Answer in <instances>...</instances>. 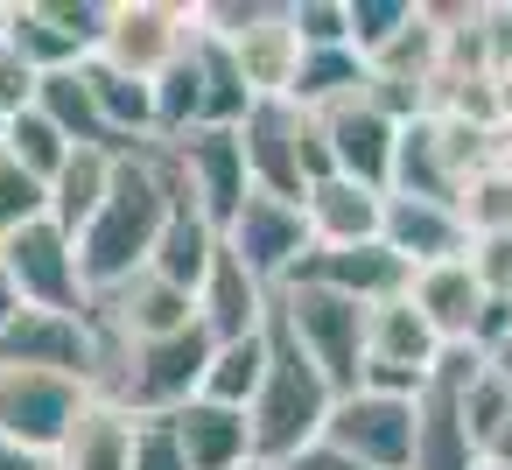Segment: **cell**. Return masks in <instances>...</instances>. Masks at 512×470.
<instances>
[{"instance_id":"52a82bcc","label":"cell","mask_w":512,"mask_h":470,"mask_svg":"<svg viewBox=\"0 0 512 470\" xmlns=\"http://www.w3.org/2000/svg\"><path fill=\"white\" fill-rule=\"evenodd\" d=\"M99 36H106V0H8V50L29 57L43 78L92 64Z\"/></svg>"},{"instance_id":"f35d334b","label":"cell","mask_w":512,"mask_h":470,"mask_svg":"<svg viewBox=\"0 0 512 470\" xmlns=\"http://www.w3.org/2000/svg\"><path fill=\"white\" fill-rule=\"evenodd\" d=\"M463 260H470V274H477V288H484V295H512V232L470 239V246H463Z\"/></svg>"},{"instance_id":"b9f144b4","label":"cell","mask_w":512,"mask_h":470,"mask_svg":"<svg viewBox=\"0 0 512 470\" xmlns=\"http://www.w3.org/2000/svg\"><path fill=\"white\" fill-rule=\"evenodd\" d=\"M288 470H365V463H351V456H337V449H323V442H316V449H302Z\"/></svg>"},{"instance_id":"277c9868","label":"cell","mask_w":512,"mask_h":470,"mask_svg":"<svg viewBox=\"0 0 512 470\" xmlns=\"http://www.w3.org/2000/svg\"><path fill=\"white\" fill-rule=\"evenodd\" d=\"M239 148H246V183L260 197H281V204H302V190L316 176H330L316 120L302 106H288V99H260L239 120Z\"/></svg>"},{"instance_id":"d4e9b609","label":"cell","mask_w":512,"mask_h":470,"mask_svg":"<svg viewBox=\"0 0 512 470\" xmlns=\"http://www.w3.org/2000/svg\"><path fill=\"white\" fill-rule=\"evenodd\" d=\"M113 155L120 148H71V162L50 176V225L57 232H85L92 211L106 204V183H113Z\"/></svg>"},{"instance_id":"4316f807","label":"cell","mask_w":512,"mask_h":470,"mask_svg":"<svg viewBox=\"0 0 512 470\" xmlns=\"http://www.w3.org/2000/svg\"><path fill=\"white\" fill-rule=\"evenodd\" d=\"M85 85L99 99V120L113 134V148H134V141H155V85L127 78V71H106L99 57L85 64Z\"/></svg>"},{"instance_id":"f546056e","label":"cell","mask_w":512,"mask_h":470,"mask_svg":"<svg viewBox=\"0 0 512 470\" xmlns=\"http://www.w3.org/2000/svg\"><path fill=\"white\" fill-rule=\"evenodd\" d=\"M190 127H204V64H197V43H190V57H176L155 78V141H183Z\"/></svg>"},{"instance_id":"ac0fdd59","label":"cell","mask_w":512,"mask_h":470,"mask_svg":"<svg viewBox=\"0 0 512 470\" xmlns=\"http://www.w3.org/2000/svg\"><path fill=\"white\" fill-rule=\"evenodd\" d=\"M407 302H414V316L456 351V344H470V323H477V309H484V288H477L470 260L456 253V260L414 267V274H407Z\"/></svg>"},{"instance_id":"30bf717a","label":"cell","mask_w":512,"mask_h":470,"mask_svg":"<svg viewBox=\"0 0 512 470\" xmlns=\"http://www.w3.org/2000/svg\"><path fill=\"white\" fill-rule=\"evenodd\" d=\"M92 393L78 379L36 372V365H0V442H22L36 456H57V442L71 435L78 407Z\"/></svg>"},{"instance_id":"7c38bea8","label":"cell","mask_w":512,"mask_h":470,"mask_svg":"<svg viewBox=\"0 0 512 470\" xmlns=\"http://www.w3.org/2000/svg\"><path fill=\"white\" fill-rule=\"evenodd\" d=\"M323 449L365 463V470H407L414 456V400L393 393H337L323 421Z\"/></svg>"},{"instance_id":"d590c367","label":"cell","mask_w":512,"mask_h":470,"mask_svg":"<svg viewBox=\"0 0 512 470\" xmlns=\"http://www.w3.org/2000/svg\"><path fill=\"white\" fill-rule=\"evenodd\" d=\"M36 218H50V190L0 148V239L8 232H22V225H36Z\"/></svg>"},{"instance_id":"5b68a950","label":"cell","mask_w":512,"mask_h":470,"mask_svg":"<svg viewBox=\"0 0 512 470\" xmlns=\"http://www.w3.org/2000/svg\"><path fill=\"white\" fill-rule=\"evenodd\" d=\"M274 323L309 351V365L330 379V393L358 386V365H365V302L330 295L316 281H281L274 288Z\"/></svg>"},{"instance_id":"60d3db41","label":"cell","mask_w":512,"mask_h":470,"mask_svg":"<svg viewBox=\"0 0 512 470\" xmlns=\"http://www.w3.org/2000/svg\"><path fill=\"white\" fill-rule=\"evenodd\" d=\"M484 50L491 71H512V8H484Z\"/></svg>"},{"instance_id":"1f68e13d","label":"cell","mask_w":512,"mask_h":470,"mask_svg":"<svg viewBox=\"0 0 512 470\" xmlns=\"http://www.w3.org/2000/svg\"><path fill=\"white\" fill-rule=\"evenodd\" d=\"M456 218L470 239H491V232H512V169L505 162H484L463 176L456 190Z\"/></svg>"},{"instance_id":"484cf974","label":"cell","mask_w":512,"mask_h":470,"mask_svg":"<svg viewBox=\"0 0 512 470\" xmlns=\"http://www.w3.org/2000/svg\"><path fill=\"white\" fill-rule=\"evenodd\" d=\"M365 78H386V85H428V92H435V78H442V22H435V8H421V0H414L407 29H400L379 57H365Z\"/></svg>"},{"instance_id":"7dc6e473","label":"cell","mask_w":512,"mask_h":470,"mask_svg":"<svg viewBox=\"0 0 512 470\" xmlns=\"http://www.w3.org/2000/svg\"><path fill=\"white\" fill-rule=\"evenodd\" d=\"M0 43H8V0H0Z\"/></svg>"},{"instance_id":"7bdbcfd3","label":"cell","mask_w":512,"mask_h":470,"mask_svg":"<svg viewBox=\"0 0 512 470\" xmlns=\"http://www.w3.org/2000/svg\"><path fill=\"white\" fill-rule=\"evenodd\" d=\"M0 470H50V456L22 449V442H0Z\"/></svg>"},{"instance_id":"e575fe53","label":"cell","mask_w":512,"mask_h":470,"mask_svg":"<svg viewBox=\"0 0 512 470\" xmlns=\"http://www.w3.org/2000/svg\"><path fill=\"white\" fill-rule=\"evenodd\" d=\"M407 15H414V0H344V43H351V57L358 64L379 57L407 29Z\"/></svg>"},{"instance_id":"8fae6325","label":"cell","mask_w":512,"mask_h":470,"mask_svg":"<svg viewBox=\"0 0 512 470\" xmlns=\"http://www.w3.org/2000/svg\"><path fill=\"white\" fill-rule=\"evenodd\" d=\"M225 253L274 295L281 281H295V267L309 260V225H302V204H281V197H260L246 190V204L232 211L225 225Z\"/></svg>"},{"instance_id":"4fadbf2b","label":"cell","mask_w":512,"mask_h":470,"mask_svg":"<svg viewBox=\"0 0 512 470\" xmlns=\"http://www.w3.org/2000/svg\"><path fill=\"white\" fill-rule=\"evenodd\" d=\"M169 162H176V190L225 232L232 211L246 204V148H239V127H190L183 141H169Z\"/></svg>"},{"instance_id":"83f0119b","label":"cell","mask_w":512,"mask_h":470,"mask_svg":"<svg viewBox=\"0 0 512 470\" xmlns=\"http://www.w3.org/2000/svg\"><path fill=\"white\" fill-rule=\"evenodd\" d=\"M36 113H43L71 148H113V134H106V120H99V99H92V85H85V64H78V71H50V78L36 85Z\"/></svg>"},{"instance_id":"3957f363","label":"cell","mask_w":512,"mask_h":470,"mask_svg":"<svg viewBox=\"0 0 512 470\" xmlns=\"http://www.w3.org/2000/svg\"><path fill=\"white\" fill-rule=\"evenodd\" d=\"M197 29L232 50L253 106L288 99V85L302 71V36L288 22V0H197Z\"/></svg>"},{"instance_id":"44dd1931","label":"cell","mask_w":512,"mask_h":470,"mask_svg":"<svg viewBox=\"0 0 512 470\" xmlns=\"http://www.w3.org/2000/svg\"><path fill=\"white\" fill-rule=\"evenodd\" d=\"M456 190H463V176H456V162L442 148L435 113L407 120L400 141H393V183H386V197H421V204H449L456 211Z\"/></svg>"},{"instance_id":"2e32d148","label":"cell","mask_w":512,"mask_h":470,"mask_svg":"<svg viewBox=\"0 0 512 470\" xmlns=\"http://www.w3.org/2000/svg\"><path fill=\"white\" fill-rule=\"evenodd\" d=\"M386 218V190H365L351 176H316L302 190V225H309V253H344V246H372Z\"/></svg>"},{"instance_id":"9a60e30c","label":"cell","mask_w":512,"mask_h":470,"mask_svg":"<svg viewBox=\"0 0 512 470\" xmlns=\"http://www.w3.org/2000/svg\"><path fill=\"white\" fill-rule=\"evenodd\" d=\"M309 120H316V134H323L330 176H351V183H365V190H386V183H393V141H400V127H393L365 92H351V99H337V106H323V113H309Z\"/></svg>"},{"instance_id":"74e56055","label":"cell","mask_w":512,"mask_h":470,"mask_svg":"<svg viewBox=\"0 0 512 470\" xmlns=\"http://www.w3.org/2000/svg\"><path fill=\"white\" fill-rule=\"evenodd\" d=\"M288 22L302 50H351L344 43V0H288Z\"/></svg>"},{"instance_id":"ffe728a7","label":"cell","mask_w":512,"mask_h":470,"mask_svg":"<svg viewBox=\"0 0 512 470\" xmlns=\"http://www.w3.org/2000/svg\"><path fill=\"white\" fill-rule=\"evenodd\" d=\"M267 302L274 295L232 253H218L211 274H204V288H197V323L211 330V344H239V337H260L267 330Z\"/></svg>"},{"instance_id":"f6af8a7d","label":"cell","mask_w":512,"mask_h":470,"mask_svg":"<svg viewBox=\"0 0 512 470\" xmlns=\"http://www.w3.org/2000/svg\"><path fill=\"white\" fill-rule=\"evenodd\" d=\"M22 316V295H15V281H8V267H0V330H8Z\"/></svg>"},{"instance_id":"9c48e42d","label":"cell","mask_w":512,"mask_h":470,"mask_svg":"<svg viewBox=\"0 0 512 470\" xmlns=\"http://www.w3.org/2000/svg\"><path fill=\"white\" fill-rule=\"evenodd\" d=\"M0 365H36V372L78 379L92 393V379H99V323H92V302L78 316H64V309H22L8 330H0Z\"/></svg>"},{"instance_id":"c3c4849f","label":"cell","mask_w":512,"mask_h":470,"mask_svg":"<svg viewBox=\"0 0 512 470\" xmlns=\"http://www.w3.org/2000/svg\"><path fill=\"white\" fill-rule=\"evenodd\" d=\"M0 127H8V120H0Z\"/></svg>"},{"instance_id":"836d02e7","label":"cell","mask_w":512,"mask_h":470,"mask_svg":"<svg viewBox=\"0 0 512 470\" xmlns=\"http://www.w3.org/2000/svg\"><path fill=\"white\" fill-rule=\"evenodd\" d=\"M456 407H463V428H470V442H477V456H484V442L512 421V393L498 386V372L484 365V351H477V365L463 372V386H456Z\"/></svg>"},{"instance_id":"d6a6232c","label":"cell","mask_w":512,"mask_h":470,"mask_svg":"<svg viewBox=\"0 0 512 470\" xmlns=\"http://www.w3.org/2000/svg\"><path fill=\"white\" fill-rule=\"evenodd\" d=\"M0 148H8V155H15V162H22L36 183H43V190H50V176L71 162V141H64V134H57V127L36 113V106H29V113H15L8 127H0Z\"/></svg>"},{"instance_id":"7402d4cb","label":"cell","mask_w":512,"mask_h":470,"mask_svg":"<svg viewBox=\"0 0 512 470\" xmlns=\"http://www.w3.org/2000/svg\"><path fill=\"white\" fill-rule=\"evenodd\" d=\"M225 253V232L176 190V204H169V225H162V239H155V260H148V274H162L169 288H183L190 302H197V288H204V274H211V260Z\"/></svg>"},{"instance_id":"ee69618b","label":"cell","mask_w":512,"mask_h":470,"mask_svg":"<svg viewBox=\"0 0 512 470\" xmlns=\"http://www.w3.org/2000/svg\"><path fill=\"white\" fill-rule=\"evenodd\" d=\"M484 470H512V421H505V428L484 442Z\"/></svg>"},{"instance_id":"bcb514c9","label":"cell","mask_w":512,"mask_h":470,"mask_svg":"<svg viewBox=\"0 0 512 470\" xmlns=\"http://www.w3.org/2000/svg\"><path fill=\"white\" fill-rule=\"evenodd\" d=\"M484 365H491V372H498V386H505V393H512V344H498V351H491V358H484Z\"/></svg>"},{"instance_id":"ab89813d","label":"cell","mask_w":512,"mask_h":470,"mask_svg":"<svg viewBox=\"0 0 512 470\" xmlns=\"http://www.w3.org/2000/svg\"><path fill=\"white\" fill-rule=\"evenodd\" d=\"M36 85H43V71H36L29 57H15L8 43H0V120L29 113V106H36Z\"/></svg>"},{"instance_id":"8992f818","label":"cell","mask_w":512,"mask_h":470,"mask_svg":"<svg viewBox=\"0 0 512 470\" xmlns=\"http://www.w3.org/2000/svg\"><path fill=\"white\" fill-rule=\"evenodd\" d=\"M190 43H197V8H183V0H106V36H99L106 71L155 85L176 57H190Z\"/></svg>"},{"instance_id":"e0dca14e","label":"cell","mask_w":512,"mask_h":470,"mask_svg":"<svg viewBox=\"0 0 512 470\" xmlns=\"http://www.w3.org/2000/svg\"><path fill=\"white\" fill-rule=\"evenodd\" d=\"M379 246H386L393 260H407V274H414V267L456 260V253L470 246V232H463V218H456L449 204H421V197H386V218H379Z\"/></svg>"},{"instance_id":"5bb4252c","label":"cell","mask_w":512,"mask_h":470,"mask_svg":"<svg viewBox=\"0 0 512 470\" xmlns=\"http://www.w3.org/2000/svg\"><path fill=\"white\" fill-rule=\"evenodd\" d=\"M470 365H477L470 344L442 351L435 379L414 400V456H407V470H484V456H477V442L463 428V407H456V386H463Z\"/></svg>"},{"instance_id":"603a6c76","label":"cell","mask_w":512,"mask_h":470,"mask_svg":"<svg viewBox=\"0 0 512 470\" xmlns=\"http://www.w3.org/2000/svg\"><path fill=\"white\" fill-rule=\"evenodd\" d=\"M169 421H176V442H183V463L190 470H253V428H246L239 407L190 400Z\"/></svg>"},{"instance_id":"4dcf8cb0","label":"cell","mask_w":512,"mask_h":470,"mask_svg":"<svg viewBox=\"0 0 512 470\" xmlns=\"http://www.w3.org/2000/svg\"><path fill=\"white\" fill-rule=\"evenodd\" d=\"M260 372H267V330L260 337H239V344H218L211 365H204V393L197 400H218V407H239L260 393Z\"/></svg>"},{"instance_id":"d6986e66","label":"cell","mask_w":512,"mask_h":470,"mask_svg":"<svg viewBox=\"0 0 512 470\" xmlns=\"http://www.w3.org/2000/svg\"><path fill=\"white\" fill-rule=\"evenodd\" d=\"M295 281H316V288H330V295H351V302L379 309V302L407 295V260H393V253L372 239V246H344V253H309V260L295 267Z\"/></svg>"},{"instance_id":"8d00e7d4","label":"cell","mask_w":512,"mask_h":470,"mask_svg":"<svg viewBox=\"0 0 512 470\" xmlns=\"http://www.w3.org/2000/svg\"><path fill=\"white\" fill-rule=\"evenodd\" d=\"M127 470H190L169 414H141V421H134V456H127Z\"/></svg>"},{"instance_id":"7a4b0ae2","label":"cell","mask_w":512,"mask_h":470,"mask_svg":"<svg viewBox=\"0 0 512 470\" xmlns=\"http://www.w3.org/2000/svg\"><path fill=\"white\" fill-rule=\"evenodd\" d=\"M330 407H337L330 379H323V372L309 365V351L274 323V302H267V372H260V393L246 400L253 470H288L302 449H316Z\"/></svg>"},{"instance_id":"cb8c5ba5","label":"cell","mask_w":512,"mask_h":470,"mask_svg":"<svg viewBox=\"0 0 512 470\" xmlns=\"http://www.w3.org/2000/svg\"><path fill=\"white\" fill-rule=\"evenodd\" d=\"M127 456H134V414L113 400H85L50 470H127Z\"/></svg>"},{"instance_id":"ba28073f","label":"cell","mask_w":512,"mask_h":470,"mask_svg":"<svg viewBox=\"0 0 512 470\" xmlns=\"http://www.w3.org/2000/svg\"><path fill=\"white\" fill-rule=\"evenodd\" d=\"M0 267H8L22 309H64V316H78L92 302L85 295V274H78V239L57 232L50 218H36V225H22V232L0 239Z\"/></svg>"},{"instance_id":"6da1fadb","label":"cell","mask_w":512,"mask_h":470,"mask_svg":"<svg viewBox=\"0 0 512 470\" xmlns=\"http://www.w3.org/2000/svg\"><path fill=\"white\" fill-rule=\"evenodd\" d=\"M169 204H176V162H169V141H134L113 155V183H106V204L92 211V225L78 232V274H85V295H106L120 288L127 274H141L155 260V239L169 225Z\"/></svg>"},{"instance_id":"f1b7e54d","label":"cell","mask_w":512,"mask_h":470,"mask_svg":"<svg viewBox=\"0 0 512 470\" xmlns=\"http://www.w3.org/2000/svg\"><path fill=\"white\" fill-rule=\"evenodd\" d=\"M351 92H365V64H358L351 50H302V71H295V85H288V106L323 113V106H337V99H351Z\"/></svg>"}]
</instances>
